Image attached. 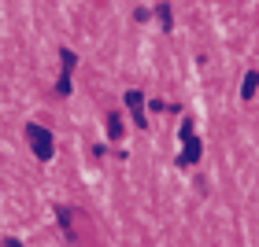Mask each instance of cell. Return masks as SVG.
Instances as JSON below:
<instances>
[{
    "label": "cell",
    "instance_id": "cell-1",
    "mask_svg": "<svg viewBox=\"0 0 259 247\" xmlns=\"http://www.w3.org/2000/svg\"><path fill=\"white\" fill-rule=\"evenodd\" d=\"M26 137H30V144H33V155H37L41 162H49V159L56 155V140H52L49 129H41L37 122H30V126H26Z\"/></svg>",
    "mask_w": 259,
    "mask_h": 247
},
{
    "label": "cell",
    "instance_id": "cell-2",
    "mask_svg": "<svg viewBox=\"0 0 259 247\" xmlns=\"http://www.w3.org/2000/svg\"><path fill=\"white\" fill-rule=\"evenodd\" d=\"M126 107H130V114H134V122L141 129L148 126V118H145V92H141V89H130L126 92Z\"/></svg>",
    "mask_w": 259,
    "mask_h": 247
},
{
    "label": "cell",
    "instance_id": "cell-3",
    "mask_svg": "<svg viewBox=\"0 0 259 247\" xmlns=\"http://www.w3.org/2000/svg\"><path fill=\"white\" fill-rule=\"evenodd\" d=\"M196 159H200V140H196V137H189V140H185V151L178 155V166H193Z\"/></svg>",
    "mask_w": 259,
    "mask_h": 247
},
{
    "label": "cell",
    "instance_id": "cell-4",
    "mask_svg": "<svg viewBox=\"0 0 259 247\" xmlns=\"http://www.w3.org/2000/svg\"><path fill=\"white\" fill-rule=\"evenodd\" d=\"M255 85H259V74H255V70H248V74H244V85H241V96L252 100V96H255Z\"/></svg>",
    "mask_w": 259,
    "mask_h": 247
},
{
    "label": "cell",
    "instance_id": "cell-5",
    "mask_svg": "<svg viewBox=\"0 0 259 247\" xmlns=\"http://www.w3.org/2000/svg\"><path fill=\"white\" fill-rule=\"evenodd\" d=\"M108 137H111V140H119V137H122V122H119V114H108Z\"/></svg>",
    "mask_w": 259,
    "mask_h": 247
},
{
    "label": "cell",
    "instance_id": "cell-6",
    "mask_svg": "<svg viewBox=\"0 0 259 247\" xmlns=\"http://www.w3.org/2000/svg\"><path fill=\"white\" fill-rule=\"evenodd\" d=\"M56 218H60V225H63V232L70 236V214H67V207H56Z\"/></svg>",
    "mask_w": 259,
    "mask_h": 247
},
{
    "label": "cell",
    "instance_id": "cell-7",
    "mask_svg": "<svg viewBox=\"0 0 259 247\" xmlns=\"http://www.w3.org/2000/svg\"><path fill=\"white\" fill-rule=\"evenodd\" d=\"M159 22H163V30H174L170 26V4H159Z\"/></svg>",
    "mask_w": 259,
    "mask_h": 247
},
{
    "label": "cell",
    "instance_id": "cell-8",
    "mask_svg": "<svg viewBox=\"0 0 259 247\" xmlns=\"http://www.w3.org/2000/svg\"><path fill=\"white\" fill-rule=\"evenodd\" d=\"M178 133H182V140H189V137H193V118H185V122H182V129H178Z\"/></svg>",
    "mask_w": 259,
    "mask_h": 247
},
{
    "label": "cell",
    "instance_id": "cell-9",
    "mask_svg": "<svg viewBox=\"0 0 259 247\" xmlns=\"http://www.w3.org/2000/svg\"><path fill=\"white\" fill-rule=\"evenodd\" d=\"M4 247H22V243L19 240H4Z\"/></svg>",
    "mask_w": 259,
    "mask_h": 247
}]
</instances>
